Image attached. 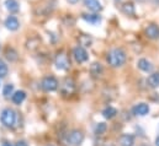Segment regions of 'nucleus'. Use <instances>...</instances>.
Segmentation results:
<instances>
[{
  "instance_id": "39448f33",
  "label": "nucleus",
  "mask_w": 159,
  "mask_h": 146,
  "mask_svg": "<svg viewBox=\"0 0 159 146\" xmlns=\"http://www.w3.org/2000/svg\"><path fill=\"white\" fill-rule=\"evenodd\" d=\"M83 139H84V135L83 133L79 131V130H73L69 133L68 138H67V141L68 144L72 146H78L83 143Z\"/></svg>"
},
{
  "instance_id": "a878e982",
  "label": "nucleus",
  "mask_w": 159,
  "mask_h": 146,
  "mask_svg": "<svg viewBox=\"0 0 159 146\" xmlns=\"http://www.w3.org/2000/svg\"><path fill=\"white\" fill-rule=\"evenodd\" d=\"M156 146H159V136L157 138V140H156Z\"/></svg>"
},
{
  "instance_id": "b1692460",
  "label": "nucleus",
  "mask_w": 159,
  "mask_h": 146,
  "mask_svg": "<svg viewBox=\"0 0 159 146\" xmlns=\"http://www.w3.org/2000/svg\"><path fill=\"white\" fill-rule=\"evenodd\" d=\"M16 146H29V145H27V144H26L25 141H22V140H21V141H17Z\"/></svg>"
},
{
  "instance_id": "f8f14e48",
  "label": "nucleus",
  "mask_w": 159,
  "mask_h": 146,
  "mask_svg": "<svg viewBox=\"0 0 159 146\" xmlns=\"http://www.w3.org/2000/svg\"><path fill=\"white\" fill-rule=\"evenodd\" d=\"M4 5H5L6 10L9 12H11V14H15V12H17L20 10V4H19L17 0H5Z\"/></svg>"
},
{
  "instance_id": "4468645a",
  "label": "nucleus",
  "mask_w": 159,
  "mask_h": 146,
  "mask_svg": "<svg viewBox=\"0 0 159 146\" xmlns=\"http://www.w3.org/2000/svg\"><path fill=\"white\" fill-rule=\"evenodd\" d=\"M26 98V93L24 91H16L12 93L11 96V101L15 103V105H21Z\"/></svg>"
},
{
  "instance_id": "2eb2a0df",
  "label": "nucleus",
  "mask_w": 159,
  "mask_h": 146,
  "mask_svg": "<svg viewBox=\"0 0 159 146\" xmlns=\"http://www.w3.org/2000/svg\"><path fill=\"white\" fill-rule=\"evenodd\" d=\"M121 11L127 16H132L136 14V9H134V5L132 2H125L121 6Z\"/></svg>"
},
{
  "instance_id": "c85d7f7f",
  "label": "nucleus",
  "mask_w": 159,
  "mask_h": 146,
  "mask_svg": "<svg viewBox=\"0 0 159 146\" xmlns=\"http://www.w3.org/2000/svg\"><path fill=\"white\" fill-rule=\"evenodd\" d=\"M115 1H116V2H117V1H120V0H115Z\"/></svg>"
},
{
  "instance_id": "ddd939ff",
  "label": "nucleus",
  "mask_w": 159,
  "mask_h": 146,
  "mask_svg": "<svg viewBox=\"0 0 159 146\" xmlns=\"http://www.w3.org/2000/svg\"><path fill=\"white\" fill-rule=\"evenodd\" d=\"M137 65H138V68H139L142 71H144V73H151L152 69H153V65H152L151 62H148L147 59H139L138 63H137Z\"/></svg>"
},
{
  "instance_id": "f3484780",
  "label": "nucleus",
  "mask_w": 159,
  "mask_h": 146,
  "mask_svg": "<svg viewBox=\"0 0 159 146\" xmlns=\"http://www.w3.org/2000/svg\"><path fill=\"white\" fill-rule=\"evenodd\" d=\"M102 71H104V69H102L101 64H99V63H93L91 64V67H90V74L94 77H99L102 74Z\"/></svg>"
},
{
  "instance_id": "c756f323",
  "label": "nucleus",
  "mask_w": 159,
  "mask_h": 146,
  "mask_svg": "<svg viewBox=\"0 0 159 146\" xmlns=\"http://www.w3.org/2000/svg\"><path fill=\"white\" fill-rule=\"evenodd\" d=\"M49 146H52V145H49Z\"/></svg>"
},
{
  "instance_id": "1a4fd4ad",
  "label": "nucleus",
  "mask_w": 159,
  "mask_h": 146,
  "mask_svg": "<svg viewBox=\"0 0 159 146\" xmlns=\"http://www.w3.org/2000/svg\"><path fill=\"white\" fill-rule=\"evenodd\" d=\"M144 32H146V36L148 37V38H151V39H157L159 37V26L156 25V24H151V25H148V26L146 27Z\"/></svg>"
},
{
  "instance_id": "cd10ccee",
  "label": "nucleus",
  "mask_w": 159,
  "mask_h": 146,
  "mask_svg": "<svg viewBox=\"0 0 159 146\" xmlns=\"http://www.w3.org/2000/svg\"><path fill=\"white\" fill-rule=\"evenodd\" d=\"M136 1H139V2H142V1H144V0H136Z\"/></svg>"
},
{
  "instance_id": "f03ea898",
  "label": "nucleus",
  "mask_w": 159,
  "mask_h": 146,
  "mask_svg": "<svg viewBox=\"0 0 159 146\" xmlns=\"http://www.w3.org/2000/svg\"><path fill=\"white\" fill-rule=\"evenodd\" d=\"M0 118H1V123H2L5 127H7V128L14 127V124H15V122H16V114H15L14 110H10V108H6V110H2Z\"/></svg>"
},
{
  "instance_id": "a211bd4d",
  "label": "nucleus",
  "mask_w": 159,
  "mask_h": 146,
  "mask_svg": "<svg viewBox=\"0 0 159 146\" xmlns=\"http://www.w3.org/2000/svg\"><path fill=\"white\" fill-rule=\"evenodd\" d=\"M147 84H148V86H149V87H152V88L158 87L159 86V73L152 74V75L148 77Z\"/></svg>"
},
{
  "instance_id": "0eeeda50",
  "label": "nucleus",
  "mask_w": 159,
  "mask_h": 146,
  "mask_svg": "<svg viewBox=\"0 0 159 146\" xmlns=\"http://www.w3.org/2000/svg\"><path fill=\"white\" fill-rule=\"evenodd\" d=\"M4 26H5L9 31H17L19 27H20V22H19V20H17L16 16L10 15V16H7V17L5 19Z\"/></svg>"
},
{
  "instance_id": "aec40b11",
  "label": "nucleus",
  "mask_w": 159,
  "mask_h": 146,
  "mask_svg": "<svg viewBox=\"0 0 159 146\" xmlns=\"http://www.w3.org/2000/svg\"><path fill=\"white\" fill-rule=\"evenodd\" d=\"M7 73H9L7 65L5 64V62H4V60H1V59H0V79L5 77V76L7 75Z\"/></svg>"
},
{
  "instance_id": "20e7f679",
  "label": "nucleus",
  "mask_w": 159,
  "mask_h": 146,
  "mask_svg": "<svg viewBox=\"0 0 159 146\" xmlns=\"http://www.w3.org/2000/svg\"><path fill=\"white\" fill-rule=\"evenodd\" d=\"M54 64H56V68L58 70H67L69 68V59L66 55V53H58L56 55Z\"/></svg>"
},
{
  "instance_id": "dca6fc26",
  "label": "nucleus",
  "mask_w": 159,
  "mask_h": 146,
  "mask_svg": "<svg viewBox=\"0 0 159 146\" xmlns=\"http://www.w3.org/2000/svg\"><path fill=\"white\" fill-rule=\"evenodd\" d=\"M120 144L121 146H133L134 144V138L131 134H125L120 138Z\"/></svg>"
},
{
  "instance_id": "9b49d317",
  "label": "nucleus",
  "mask_w": 159,
  "mask_h": 146,
  "mask_svg": "<svg viewBox=\"0 0 159 146\" xmlns=\"http://www.w3.org/2000/svg\"><path fill=\"white\" fill-rule=\"evenodd\" d=\"M148 112H149V106L146 105V103H138L133 107V114L134 115L143 117V115L148 114Z\"/></svg>"
},
{
  "instance_id": "423d86ee",
  "label": "nucleus",
  "mask_w": 159,
  "mask_h": 146,
  "mask_svg": "<svg viewBox=\"0 0 159 146\" xmlns=\"http://www.w3.org/2000/svg\"><path fill=\"white\" fill-rule=\"evenodd\" d=\"M73 57H74V59H75V62L77 63H85L88 59H89V55H88V52L83 48V47H75L74 49H73Z\"/></svg>"
},
{
  "instance_id": "393cba45",
  "label": "nucleus",
  "mask_w": 159,
  "mask_h": 146,
  "mask_svg": "<svg viewBox=\"0 0 159 146\" xmlns=\"http://www.w3.org/2000/svg\"><path fill=\"white\" fill-rule=\"evenodd\" d=\"M67 1H68L69 4H77V2L79 1V0H67Z\"/></svg>"
},
{
  "instance_id": "6e6552de",
  "label": "nucleus",
  "mask_w": 159,
  "mask_h": 146,
  "mask_svg": "<svg viewBox=\"0 0 159 146\" xmlns=\"http://www.w3.org/2000/svg\"><path fill=\"white\" fill-rule=\"evenodd\" d=\"M84 6L91 12H99L102 10V5L99 0H83Z\"/></svg>"
},
{
  "instance_id": "9d476101",
  "label": "nucleus",
  "mask_w": 159,
  "mask_h": 146,
  "mask_svg": "<svg viewBox=\"0 0 159 146\" xmlns=\"http://www.w3.org/2000/svg\"><path fill=\"white\" fill-rule=\"evenodd\" d=\"M83 20H85L86 22L91 24V25H99L101 22V16L96 12H93V14H84L83 16Z\"/></svg>"
},
{
  "instance_id": "7ed1b4c3",
  "label": "nucleus",
  "mask_w": 159,
  "mask_h": 146,
  "mask_svg": "<svg viewBox=\"0 0 159 146\" xmlns=\"http://www.w3.org/2000/svg\"><path fill=\"white\" fill-rule=\"evenodd\" d=\"M58 85L59 84L54 76H46L42 79V82H41V87L47 92L56 91L58 88Z\"/></svg>"
},
{
  "instance_id": "f257e3e1",
  "label": "nucleus",
  "mask_w": 159,
  "mask_h": 146,
  "mask_svg": "<svg viewBox=\"0 0 159 146\" xmlns=\"http://www.w3.org/2000/svg\"><path fill=\"white\" fill-rule=\"evenodd\" d=\"M106 60H107L109 65H111L112 68H120V67H122L126 63V53L121 48L111 49L107 53Z\"/></svg>"
},
{
  "instance_id": "bb28decb",
  "label": "nucleus",
  "mask_w": 159,
  "mask_h": 146,
  "mask_svg": "<svg viewBox=\"0 0 159 146\" xmlns=\"http://www.w3.org/2000/svg\"><path fill=\"white\" fill-rule=\"evenodd\" d=\"M2 146H12V145H10V144H4Z\"/></svg>"
},
{
  "instance_id": "412c9836",
  "label": "nucleus",
  "mask_w": 159,
  "mask_h": 146,
  "mask_svg": "<svg viewBox=\"0 0 159 146\" xmlns=\"http://www.w3.org/2000/svg\"><path fill=\"white\" fill-rule=\"evenodd\" d=\"M12 91H14V85H11V84L5 85V86H4V90H2L4 97H9L10 95H12Z\"/></svg>"
},
{
  "instance_id": "5701e85b",
  "label": "nucleus",
  "mask_w": 159,
  "mask_h": 146,
  "mask_svg": "<svg viewBox=\"0 0 159 146\" xmlns=\"http://www.w3.org/2000/svg\"><path fill=\"white\" fill-rule=\"evenodd\" d=\"M105 130H106V124H105V123H99V124H96V127H95V134L100 135V134H102Z\"/></svg>"
},
{
  "instance_id": "6ab92c4d",
  "label": "nucleus",
  "mask_w": 159,
  "mask_h": 146,
  "mask_svg": "<svg viewBox=\"0 0 159 146\" xmlns=\"http://www.w3.org/2000/svg\"><path fill=\"white\" fill-rule=\"evenodd\" d=\"M116 114H117V110H115L114 107H107V108H105V110H102V115H104L105 118H107V119L114 118Z\"/></svg>"
},
{
  "instance_id": "4be33fe9",
  "label": "nucleus",
  "mask_w": 159,
  "mask_h": 146,
  "mask_svg": "<svg viewBox=\"0 0 159 146\" xmlns=\"http://www.w3.org/2000/svg\"><path fill=\"white\" fill-rule=\"evenodd\" d=\"M6 58L10 60V62H15L17 59V53L14 50V49H7L6 52Z\"/></svg>"
}]
</instances>
